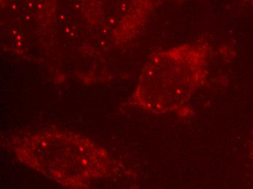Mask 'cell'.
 I'll return each mask as SVG.
<instances>
[{
  "mask_svg": "<svg viewBox=\"0 0 253 189\" xmlns=\"http://www.w3.org/2000/svg\"><path fill=\"white\" fill-rule=\"evenodd\" d=\"M249 1H251V4H252L253 5V0H249Z\"/></svg>",
  "mask_w": 253,
  "mask_h": 189,
  "instance_id": "2",
  "label": "cell"
},
{
  "mask_svg": "<svg viewBox=\"0 0 253 189\" xmlns=\"http://www.w3.org/2000/svg\"><path fill=\"white\" fill-rule=\"evenodd\" d=\"M208 47L186 44L154 55L144 68L136 101L149 112L178 108L203 82L207 75Z\"/></svg>",
  "mask_w": 253,
  "mask_h": 189,
  "instance_id": "1",
  "label": "cell"
}]
</instances>
